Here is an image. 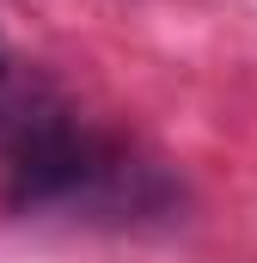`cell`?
<instances>
[{
	"label": "cell",
	"mask_w": 257,
	"mask_h": 263,
	"mask_svg": "<svg viewBox=\"0 0 257 263\" xmlns=\"http://www.w3.org/2000/svg\"><path fill=\"white\" fill-rule=\"evenodd\" d=\"M0 190L25 214L141 220L172 208L159 165H141L117 135L92 129L43 67L0 43Z\"/></svg>",
	"instance_id": "1"
}]
</instances>
